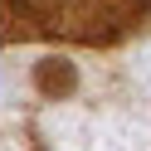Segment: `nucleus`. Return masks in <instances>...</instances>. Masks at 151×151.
<instances>
[{"mask_svg":"<svg viewBox=\"0 0 151 151\" xmlns=\"http://www.w3.org/2000/svg\"><path fill=\"white\" fill-rule=\"evenodd\" d=\"M34 88H39L44 98H63V93L78 88V73H73L68 59H39L34 63Z\"/></svg>","mask_w":151,"mask_h":151,"instance_id":"obj_2","label":"nucleus"},{"mask_svg":"<svg viewBox=\"0 0 151 151\" xmlns=\"http://www.w3.org/2000/svg\"><path fill=\"white\" fill-rule=\"evenodd\" d=\"M151 20V0H0V44H122Z\"/></svg>","mask_w":151,"mask_h":151,"instance_id":"obj_1","label":"nucleus"}]
</instances>
